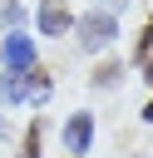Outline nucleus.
Here are the masks:
<instances>
[{
  "instance_id": "1",
  "label": "nucleus",
  "mask_w": 153,
  "mask_h": 158,
  "mask_svg": "<svg viewBox=\"0 0 153 158\" xmlns=\"http://www.w3.org/2000/svg\"><path fill=\"white\" fill-rule=\"evenodd\" d=\"M74 30H79V49H84V54H104V49L118 40V15L89 10V15L74 20Z\"/></svg>"
},
{
  "instance_id": "2",
  "label": "nucleus",
  "mask_w": 153,
  "mask_h": 158,
  "mask_svg": "<svg viewBox=\"0 0 153 158\" xmlns=\"http://www.w3.org/2000/svg\"><path fill=\"white\" fill-rule=\"evenodd\" d=\"M35 40L25 35V30H10L5 40H0V64L5 69H15V74H25V69H35Z\"/></svg>"
},
{
  "instance_id": "3",
  "label": "nucleus",
  "mask_w": 153,
  "mask_h": 158,
  "mask_svg": "<svg viewBox=\"0 0 153 158\" xmlns=\"http://www.w3.org/2000/svg\"><path fill=\"white\" fill-rule=\"evenodd\" d=\"M35 30H39L44 40H59V35H69V30H74V15H69V5H64V0H39V5H35Z\"/></svg>"
},
{
  "instance_id": "4",
  "label": "nucleus",
  "mask_w": 153,
  "mask_h": 158,
  "mask_svg": "<svg viewBox=\"0 0 153 158\" xmlns=\"http://www.w3.org/2000/svg\"><path fill=\"white\" fill-rule=\"evenodd\" d=\"M94 148V114H69V123H64V153L69 158H84Z\"/></svg>"
},
{
  "instance_id": "5",
  "label": "nucleus",
  "mask_w": 153,
  "mask_h": 158,
  "mask_svg": "<svg viewBox=\"0 0 153 158\" xmlns=\"http://www.w3.org/2000/svg\"><path fill=\"white\" fill-rule=\"evenodd\" d=\"M0 104H30V79L15 74V69H5L0 74Z\"/></svg>"
},
{
  "instance_id": "6",
  "label": "nucleus",
  "mask_w": 153,
  "mask_h": 158,
  "mask_svg": "<svg viewBox=\"0 0 153 158\" xmlns=\"http://www.w3.org/2000/svg\"><path fill=\"white\" fill-rule=\"evenodd\" d=\"M25 79H30V104H49V94H54L49 74L44 69H25Z\"/></svg>"
},
{
  "instance_id": "7",
  "label": "nucleus",
  "mask_w": 153,
  "mask_h": 158,
  "mask_svg": "<svg viewBox=\"0 0 153 158\" xmlns=\"http://www.w3.org/2000/svg\"><path fill=\"white\" fill-rule=\"evenodd\" d=\"M20 158H44V123L35 118L25 128V143H20Z\"/></svg>"
},
{
  "instance_id": "8",
  "label": "nucleus",
  "mask_w": 153,
  "mask_h": 158,
  "mask_svg": "<svg viewBox=\"0 0 153 158\" xmlns=\"http://www.w3.org/2000/svg\"><path fill=\"white\" fill-rule=\"evenodd\" d=\"M118 79H123V64H118V59H109V64H99V74H94V84H99V89H114Z\"/></svg>"
},
{
  "instance_id": "9",
  "label": "nucleus",
  "mask_w": 153,
  "mask_h": 158,
  "mask_svg": "<svg viewBox=\"0 0 153 158\" xmlns=\"http://www.w3.org/2000/svg\"><path fill=\"white\" fill-rule=\"evenodd\" d=\"M0 20H5V25H10V30H15V25H20V20H25V10H20V5H5V10H0Z\"/></svg>"
},
{
  "instance_id": "10",
  "label": "nucleus",
  "mask_w": 153,
  "mask_h": 158,
  "mask_svg": "<svg viewBox=\"0 0 153 158\" xmlns=\"http://www.w3.org/2000/svg\"><path fill=\"white\" fill-rule=\"evenodd\" d=\"M99 10H104V15H123V10H128V0H99Z\"/></svg>"
},
{
  "instance_id": "11",
  "label": "nucleus",
  "mask_w": 153,
  "mask_h": 158,
  "mask_svg": "<svg viewBox=\"0 0 153 158\" xmlns=\"http://www.w3.org/2000/svg\"><path fill=\"white\" fill-rule=\"evenodd\" d=\"M138 64H143V79H148V84H153V49H148V54H143V59H138Z\"/></svg>"
},
{
  "instance_id": "12",
  "label": "nucleus",
  "mask_w": 153,
  "mask_h": 158,
  "mask_svg": "<svg viewBox=\"0 0 153 158\" xmlns=\"http://www.w3.org/2000/svg\"><path fill=\"white\" fill-rule=\"evenodd\" d=\"M143 123H153V99H148V104H143Z\"/></svg>"
}]
</instances>
